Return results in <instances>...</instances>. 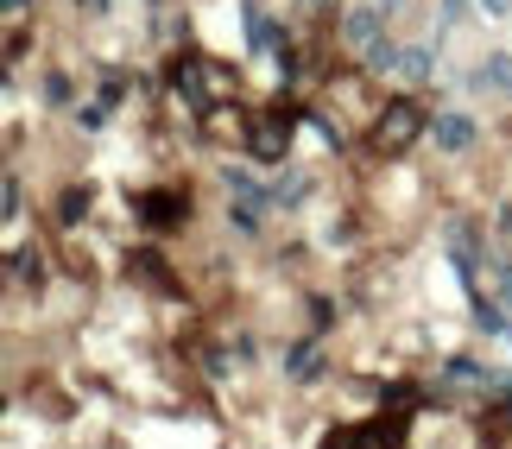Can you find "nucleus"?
Here are the masks:
<instances>
[{
    "instance_id": "obj_1",
    "label": "nucleus",
    "mask_w": 512,
    "mask_h": 449,
    "mask_svg": "<svg viewBox=\"0 0 512 449\" xmlns=\"http://www.w3.org/2000/svg\"><path fill=\"white\" fill-rule=\"evenodd\" d=\"M418 133H430V114L411 102V95H399V102H386V114L373 121V140H380L386 152H399V146H411Z\"/></svg>"
},
{
    "instance_id": "obj_2",
    "label": "nucleus",
    "mask_w": 512,
    "mask_h": 449,
    "mask_svg": "<svg viewBox=\"0 0 512 449\" xmlns=\"http://www.w3.org/2000/svg\"><path fill=\"white\" fill-rule=\"evenodd\" d=\"M475 121H468V114H437V121H430V140H437V152H468L475 146Z\"/></svg>"
},
{
    "instance_id": "obj_3",
    "label": "nucleus",
    "mask_w": 512,
    "mask_h": 449,
    "mask_svg": "<svg viewBox=\"0 0 512 449\" xmlns=\"http://www.w3.org/2000/svg\"><path fill=\"white\" fill-rule=\"evenodd\" d=\"M342 38L354 51H367L373 38H380V7H348V19H342Z\"/></svg>"
},
{
    "instance_id": "obj_4",
    "label": "nucleus",
    "mask_w": 512,
    "mask_h": 449,
    "mask_svg": "<svg viewBox=\"0 0 512 449\" xmlns=\"http://www.w3.org/2000/svg\"><path fill=\"white\" fill-rule=\"evenodd\" d=\"M475 83L494 89V95H512V51H487L481 70H475Z\"/></svg>"
},
{
    "instance_id": "obj_5",
    "label": "nucleus",
    "mask_w": 512,
    "mask_h": 449,
    "mask_svg": "<svg viewBox=\"0 0 512 449\" xmlns=\"http://www.w3.org/2000/svg\"><path fill=\"white\" fill-rule=\"evenodd\" d=\"M228 197H241V209H266V190L253 171H228Z\"/></svg>"
},
{
    "instance_id": "obj_6",
    "label": "nucleus",
    "mask_w": 512,
    "mask_h": 449,
    "mask_svg": "<svg viewBox=\"0 0 512 449\" xmlns=\"http://www.w3.org/2000/svg\"><path fill=\"white\" fill-rule=\"evenodd\" d=\"M361 57H367V70H373V76H380V70H392V64H399V57H405V51H399V45H392V38L380 32V38H373V45H367Z\"/></svg>"
},
{
    "instance_id": "obj_7",
    "label": "nucleus",
    "mask_w": 512,
    "mask_h": 449,
    "mask_svg": "<svg viewBox=\"0 0 512 449\" xmlns=\"http://www.w3.org/2000/svg\"><path fill=\"white\" fill-rule=\"evenodd\" d=\"M285 367H291V374H310V367H317V342H298L285 355Z\"/></svg>"
},
{
    "instance_id": "obj_8",
    "label": "nucleus",
    "mask_w": 512,
    "mask_h": 449,
    "mask_svg": "<svg viewBox=\"0 0 512 449\" xmlns=\"http://www.w3.org/2000/svg\"><path fill=\"white\" fill-rule=\"evenodd\" d=\"M399 70L411 76V83H424V76H430V51H405V57H399Z\"/></svg>"
},
{
    "instance_id": "obj_9",
    "label": "nucleus",
    "mask_w": 512,
    "mask_h": 449,
    "mask_svg": "<svg viewBox=\"0 0 512 449\" xmlns=\"http://www.w3.org/2000/svg\"><path fill=\"white\" fill-rule=\"evenodd\" d=\"M468 19V0H443V26H462Z\"/></svg>"
},
{
    "instance_id": "obj_10",
    "label": "nucleus",
    "mask_w": 512,
    "mask_h": 449,
    "mask_svg": "<svg viewBox=\"0 0 512 449\" xmlns=\"http://www.w3.org/2000/svg\"><path fill=\"white\" fill-rule=\"evenodd\" d=\"M19 203H26V190H19V178H7V222L19 216Z\"/></svg>"
},
{
    "instance_id": "obj_11",
    "label": "nucleus",
    "mask_w": 512,
    "mask_h": 449,
    "mask_svg": "<svg viewBox=\"0 0 512 449\" xmlns=\"http://www.w3.org/2000/svg\"><path fill=\"white\" fill-rule=\"evenodd\" d=\"M500 304H506V310H512V266H506V272H500Z\"/></svg>"
},
{
    "instance_id": "obj_12",
    "label": "nucleus",
    "mask_w": 512,
    "mask_h": 449,
    "mask_svg": "<svg viewBox=\"0 0 512 449\" xmlns=\"http://www.w3.org/2000/svg\"><path fill=\"white\" fill-rule=\"evenodd\" d=\"M0 7H7V13H26V0H0Z\"/></svg>"
},
{
    "instance_id": "obj_13",
    "label": "nucleus",
    "mask_w": 512,
    "mask_h": 449,
    "mask_svg": "<svg viewBox=\"0 0 512 449\" xmlns=\"http://www.w3.org/2000/svg\"><path fill=\"white\" fill-rule=\"evenodd\" d=\"M512 7V0H487V13H506Z\"/></svg>"
},
{
    "instance_id": "obj_14",
    "label": "nucleus",
    "mask_w": 512,
    "mask_h": 449,
    "mask_svg": "<svg viewBox=\"0 0 512 449\" xmlns=\"http://www.w3.org/2000/svg\"><path fill=\"white\" fill-rule=\"evenodd\" d=\"M506 342H512V329H506Z\"/></svg>"
}]
</instances>
